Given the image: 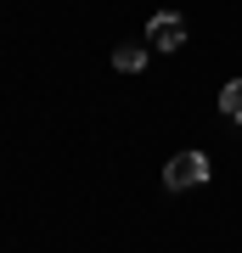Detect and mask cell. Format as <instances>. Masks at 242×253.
Segmentation results:
<instances>
[{
    "label": "cell",
    "mask_w": 242,
    "mask_h": 253,
    "mask_svg": "<svg viewBox=\"0 0 242 253\" xmlns=\"http://www.w3.org/2000/svg\"><path fill=\"white\" fill-rule=\"evenodd\" d=\"M208 180V152H175L163 163V186L169 191H186V186H203Z\"/></svg>",
    "instance_id": "cell-1"
},
{
    "label": "cell",
    "mask_w": 242,
    "mask_h": 253,
    "mask_svg": "<svg viewBox=\"0 0 242 253\" xmlns=\"http://www.w3.org/2000/svg\"><path fill=\"white\" fill-rule=\"evenodd\" d=\"M146 40H152V51H180L186 45V17H180V11H152Z\"/></svg>",
    "instance_id": "cell-2"
},
{
    "label": "cell",
    "mask_w": 242,
    "mask_h": 253,
    "mask_svg": "<svg viewBox=\"0 0 242 253\" xmlns=\"http://www.w3.org/2000/svg\"><path fill=\"white\" fill-rule=\"evenodd\" d=\"M113 68H118V73H141V68H146V45H118V51H113Z\"/></svg>",
    "instance_id": "cell-3"
},
{
    "label": "cell",
    "mask_w": 242,
    "mask_h": 253,
    "mask_svg": "<svg viewBox=\"0 0 242 253\" xmlns=\"http://www.w3.org/2000/svg\"><path fill=\"white\" fill-rule=\"evenodd\" d=\"M220 113L231 118V124H242V79H231V84H220Z\"/></svg>",
    "instance_id": "cell-4"
}]
</instances>
